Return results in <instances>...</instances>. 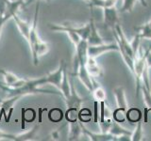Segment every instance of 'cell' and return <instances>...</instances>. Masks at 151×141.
<instances>
[{"label":"cell","instance_id":"31","mask_svg":"<svg viewBox=\"0 0 151 141\" xmlns=\"http://www.w3.org/2000/svg\"><path fill=\"white\" fill-rule=\"evenodd\" d=\"M51 140H59L60 139V130H54L49 135Z\"/></svg>","mask_w":151,"mask_h":141},{"label":"cell","instance_id":"3","mask_svg":"<svg viewBox=\"0 0 151 141\" xmlns=\"http://www.w3.org/2000/svg\"><path fill=\"white\" fill-rule=\"evenodd\" d=\"M48 26L52 31L55 32H75L78 34L81 38V40H86L91 32V24L87 23L85 25L77 26L76 25H71V24H61V25H57V24H48Z\"/></svg>","mask_w":151,"mask_h":141},{"label":"cell","instance_id":"4","mask_svg":"<svg viewBox=\"0 0 151 141\" xmlns=\"http://www.w3.org/2000/svg\"><path fill=\"white\" fill-rule=\"evenodd\" d=\"M74 72H75L74 74L76 76L78 77L80 82L84 85V87L86 88L89 91L92 92L93 88L94 78H93L91 75H90L85 64L78 63V61L77 59H74Z\"/></svg>","mask_w":151,"mask_h":141},{"label":"cell","instance_id":"12","mask_svg":"<svg viewBox=\"0 0 151 141\" xmlns=\"http://www.w3.org/2000/svg\"><path fill=\"white\" fill-rule=\"evenodd\" d=\"M84 100H85L84 98H81L78 94L73 83L71 84V94L67 98L64 99L67 108H76V109L79 110Z\"/></svg>","mask_w":151,"mask_h":141},{"label":"cell","instance_id":"22","mask_svg":"<svg viewBox=\"0 0 151 141\" xmlns=\"http://www.w3.org/2000/svg\"><path fill=\"white\" fill-rule=\"evenodd\" d=\"M126 118L129 122H131V123H137V122L142 120L143 114H142V112L139 108L131 107V108H129V109L127 110Z\"/></svg>","mask_w":151,"mask_h":141},{"label":"cell","instance_id":"13","mask_svg":"<svg viewBox=\"0 0 151 141\" xmlns=\"http://www.w3.org/2000/svg\"><path fill=\"white\" fill-rule=\"evenodd\" d=\"M12 19H13V21L15 22V25L18 28L19 32H20L21 36L27 41H28V39H29V32H30V28H31V24L29 22H27L25 20H23V19H21L18 16L17 13L14 14Z\"/></svg>","mask_w":151,"mask_h":141},{"label":"cell","instance_id":"34","mask_svg":"<svg viewBox=\"0 0 151 141\" xmlns=\"http://www.w3.org/2000/svg\"><path fill=\"white\" fill-rule=\"evenodd\" d=\"M11 1H20V2H24V0H11Z\"/></svg>","mask_w":151,"mask_h":141},{"label":"cell","instance_id":"18","mask_svg":"<svg viewBox=\"0 0 151 141\" xmlns=\"http://www.w3.org/2000/svg\"><path fill=\"white\" fill-rule=\"evenodd\" d=\"M69 123V128H68V140L74 141V140H78L80 135H82V129H81V124L80 121H73V122H68Z\"/></svg>","mask_w":151,"mask_h":141},{"label":"cell","instance_id":"25","mask_svg":"<svg viewBox=\"0 0 151 141\" xmlns=\"http://www.w3.org/2000/svg\"><path fill=\"white\" fill-rule=\"evenodd\" d=\"M138 0H123L121 12H131Z\"/></svg>","mask_w":151,"mask_h":141},{"label":"cell","instance_id":"15","mask_svg":"<svg viewBox=\"0 0 151 141\" xmlns=\"http://www.w3.org/2000/svg\"><path fill=\"white\" fill-rule=\"evenodd\" d=\"M86 69L88 70V73L93 78H97V77H101L103 76V69L101 68V66L98 64L96 61V58H91V56H88V58L86 60Z\"/></svg>","mask_w":151,"mask_h":141},{"label":"cell","instance_id":"29","mask_svg":"<svg viewBox=\"0 0 151 141\" xmlns=\"http://www.w3.org/2000/svg\"><path fill=\"white\" fill-rule=\"evenodd\" d=\"M0 140H8V141H15L16 140V135L9 134L0 130Z\"/></svg>","mask_w":151,"mask_h":141},{"label":"cell","instance_id":"36","mask_svg":"<svg viewBox=\"0 0 151 141\" xmlns=\"http://www.w3.org/2000/svg\"><path fill=\"white\" fill-rule=\"evenodd\" d=\"M3 100H2V99H1V97H0V103H1V102H2Z\"/></svg>","mask_w":151,"mask_h":141},{"label":"cell","instance_id":"37","mask_svg":"<svg viewBox=\"0 0 151 141\" xmlns=\"http://www.w3.org/2000/svg\"><path fill=\"white\" fill-rule=\"evenodd\" d=\"M85 1H86V0H85Z\"/></svg>","mask_w":151,"mask_h":141},{"label":"cell","instance_id":"14","mask_svg":"<svg viewBox=\"0 0 151 141\" xmlns=\"http://www.w3.org/2000/svg\"><path fill=\"white\" fill-rule=\"evenodd\" d=\"M90 24H91V32H90V35L87 39L88 45L91 46V45H99V44L105 43V41L103 40V38L100 36V34H99V32L97 30L96 26L93 21V15L91 19H90Z\"/></svg>","mask_w":151,"mask_h":141},{"label":"cell","instance_id":"35","mask_svg":"<svg viewBox=\"0 0 151 141\" xmlns=\"http://www.w3.org/2000/svg\"><path fill=\"white\" fill-rule=\"evenodd\" d=\"M148 25L150 26V27H151V20H150V22H148Z\"/></svg>","mask_w":151,"mask_h":141},{"label":"cell","instance_id":"33","mask_svg":"<svg viewBox=\"0 0 151 141\" xmlns=\"http://www.w3.org/2000/svg\"><path fill=\"white\" fill-rule=\"evenodd\" d=\"M138 1L140 2V4L142 5V6L147 7V2H146V0H138Z\"/></svg>","mask_w":151,"mask_h":141},{"label":"cell","instance_id":"11","mask_svg":"<svg viewBox=\"0 0 151 141\" xmlns=\"http://www.w3.org/2000/svg\"><path fill=\"white\" fill-rule=\"evenodd\" d=\"M109 133L115 135L118 138V140H130V136L132 135L131 131L124 128L123 126H121L119 122H117L115 120L112 121Z\"/></svg>","mask_w":151,"mask_h":141},{"label":"cell","instance_id":"21","mask_svg":"<svg viewBox=\"0 0 151 141\" xmlns=\"http://www.w3.org/2000/svg\"><path fill=\"white\" fill-rule=\"evenodd\" d=\"M92 93L94 101H97L98 103L106 101V92L100 85L97 84L96 79L93 80V88L92 90Z\"/></svg>","mask_w":151,"mask_h":141},{"label":"cell","instance_id":"32","mask_svg":"<svg viewBox=\"0 0 151 141\" xmlns=\"http://www.w3.org/2000/svg\"><path fill=\"white\" fill-rule=\"evenodd\" d=\"M146 64H147V67L149 69H151V50L149 51L147 58H146Z\"/></svg>","mask_w":151,"mask_h":141},{"label":"cell","instance_id":"17","mask_svg":"<svg viewBox=\"0 0 151 141\" xmlns=\"http://www.w3.org/2000/svg\"><path fill=\"white\" fill-rule=\"evenodd\" d=\"M142 94H143L144 102L145 103V107L144 110V122L148 121V115L151 113V90L146 88L145 86L141 87Z\"/></svg>","mask_w":151,"mask_h":141},{"label":"cell","instance_id":"27","mask_svg":"<svg viewBox=\"0 0 151 141\" xmlns=\"http://www.w3.org/2000/svg\"><path fill=\"white\" fill-rule=\"evenodd\" d=\"M112 119L113 120H115L117 122H123L126 119V112L123 111L119 108H116V109L112 112Z\"/></svg>","mask_w":151,"mask_h":141},{"label":"cell","instance_id":"9","mask_svg":"<svg viewBox=\"0 0 151 141\" xmlns=\"http://www.w3.org/2000/svg\"><path fill=\"white\" fill-rule=\"evenodd\" d=\"M80 124H81V129H82V135H85L86 137H88L89 140L92 141H118V138L115 135H111V133H93L91 132L88 128H86L81 121H80Z\"/></svg>","mask_w":151,"mask_h":141},{"label":"cell","instance_id":"23","mask_svg":"<svg viewBox=\"0 0 151 141\" xmlns=\"http://www.w3.org/2000/svg\"><path fill=\"white\" fill-rule=\"evenodd\" d=\"M134 29L136 31V34L140 37L141 40H143V39L151 40V27L148 25V23L137 26Z\"/></svg>","mask_w":151,"mask_h":141},{"label":"cell","instance_id":"30","mask_svg":"<svg viewBox=\"0 0 151 141\" xmlns=\"http://www.w3.org/2000/svg\"><path fill=\"white\" fill-rule=\"evenodd\" d=\"M98 105H99V103L97 101H94V123H98V121H99Z\"/></svg>","mask_w":151,"mask_h":141},{"label":"cell","instance_id":"7","mask_svg":"<svg viewBox=\"0 0 151 141\" xmlns=\"http://www.w3.org/2000/svg\"><path fill=\"white\" fill-rule=\"evenodd\" d=\"M111 51H118V45L116 42H111V43L105 42V43L99 45H91L88 46V56L97 58L98 56Z\"/></svg>","mask_w":151,"mask_h":141},{"label":"cell","instance_id":"28","mask_svg":"<svg viewBox=\"0 0 151 141\" xmlns=\"http://www.w3.org/2000/svg\"><path fill=\"white\" fill-rule=\"evenodd\" d=\"M66 34H67L68 38H69V40L70 41L72 42L73 45L75 47H77L78 44L80 42V41H81V38H80V36L78 34H77V33H75V32H71V31H67V32H65Z\"/></svg>","mask_w":151,"mask_h":141},{"label":"cell","instance_id":"19","mask_svg":"<svg viewBox=\"0 0 151 141\" xmlns=\"http://www.w3.org/2000/svg\"><path fill=\"white\" fill-rule=\"evenodd\" d=\"M39 130V125L33 126L31 129L27 130L25 133L16 135V140L15 141H30V140H36L37 138V132Z\"/></svg>","mask_w":151,"mask_h":141},{"label":"cell","instance_id":"24","mask_svg":"<svg viewBox=\"0 0 151 141\" xmlns=\"http://www.w3.org/2000/svg\"><path fill=\"white\" fill-rule=\"evenodd\" d=\"M145 139L144 135V127H143V122L141 120L137 122L135 130L132 132V135L130 136L131 141H142Z\"/></svg>","mask_w":151,"mask_h":141},{"label":"cell","instance_id":"26","mask_svg":"<svg viewBox=\"0 0 151 141\" xmlns=\"http://www.w3.org/2000/svg\"><path fill=\"white\" fill-rule=\"evenodd\" d=\"M92 118V113L88 108H82L78 111V120L81 122H88Z\"/></svg>","mask_w":151,"mask_h":141},{"label":"cell","instance_id":"2","mask_svg":"<svg viewBox=\"0 0 151 141\" xmlns=\"http://www.w3.org/2000/svg\"><path fill=\"white\" fill-rule=\"evenodd\" d=\"M150 50H151V46H149L147 49H143L140 46L138 51L134 55L133 76L135 78V84H136V97H138L141 91V87L143 85V73L145 69L147 67L146 58H147V55Z\"/></svg>","mask_w":151,"mask_h":141},{"label":"cell","instance_id":"5","mask_svg":"<svg viewBox=\"0 0 151 141\" xmlns=\"http://www.w3.org/2000/svg\"><path fill=\"white\" fill-rule=\"evenodd\" d=\"M23 5H24V2L7 0L6 11H5V13L2 14V15H0V36H1V32L4 27V25L9 20V19L12 18L14 14L18 12L19 9L23 8Z\"/></svg>","mask_w":151,"mask_h":141},{"label":"cell","instance_id":"6","mask_svg":"<svg viewBox=\"0 0 151 141\" xmlns=\"http://www.w3.org/2000/svg\"><path fill=\"white\" fill-rule=\"evenodd\" d=\"M103 9V24L106 27L113 30L117 25H119V17H118V12L116 7H110L105 8Z\"/></svg>","mask_w":151,"mask_h":141},{"label":"cell","instance_id":"1","mask_svg":"<svg viewBox=\"0 0 151 141\" xmlns=\"http://www.w3.org/2000/svg\"><path fill=\"white\" fill-rule=\"evenodd\" d=\"M40 11V3L36 4L34 18L31 23V28L29 32V39L27 43L29 45L30 52L32 55L33 63L35 66L39 64V58L41 56H44L49 52V44L46 41H42L38 33V16Z\"/></svg>","mask_w":151,"mask_h":141},{"label":"cell","instance_id":"8","mask_svg":"<svg viewBox=\"0 0 151 141\" xmlns=\"http://www.w3.org/2000/svg\"><path fill=\"white\" fill-rule=\"evenodd\" d=\"M0 74L2 75L3 80L7 87L12 88H20L26 84L27 79L25 78H20L18 77L16 74H14L12 72H9L6 70H0Z\"/></svg>","mask_w":151,"mask_h":141},{"label":"cell","instance_id":"20","mask_svg":"<svg viewBox=\"0 0 151 141\" xmlns=\"http://www.w3.org/2000/svg\"><path fill=\"white\" fill-rule=\"evenodd\" d=\"M118 1L119 0H86V2L89 3V6L91 9L93 8L105 9V8L113 7L116 6Z\"/></svg>","mask_w":151,"mask_h":141},{"label":"cell","instance_id":"10","mask_svg":"<svg viewBox=\"0 0 151 141\" xmlns=\"http://www.w3.org/2000/svg\"><path fill=\"white\" fill-rule=\"evenodd\" d=\"M20 98V96H11L6 100H3L0 103V116H4L7 122H9L11 120L12 114L13 112V105Z\"/></svg>","mask_w":151,"mask_h":141},{"label":"cell","instance_id":"16","mask_svg":"<svg viewBox=\"0 0 151 141\" xmlns=\"http://www.w3.org/2000/svg\"><path fill=\"white\" fill-rule=\"evenodd\" d=\"M113 94H114L116 103H117V108L127 112L129 109V105H127V99H126V93L125 89L122 86H117L113 88Z\"/></svg>","mask_w":151,"mask_h":141}]
</instances>
